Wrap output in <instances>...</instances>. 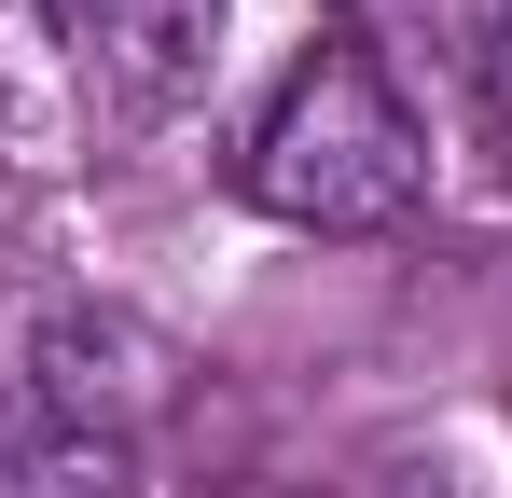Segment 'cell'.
<instances>
[{
	"instance_id": "obj_2",
	"label": "cell",
	"mask_w": 512,
	"mask_h": 498,
	"mask_svg": "<svg viewBox=\"0 0 512 498\" xmlns=\"http://www.w3.org/2000/svg\"><path fill=\"white\" fill-rule=\"evenodd\" d=\"M42 28L70 42V70L111 111H180L222 42V0H42Z\"/></svg>"
},
{
	"instance_id": "obj_1",
	"label": "cell",
	"mask_w": 512,
	"mask_h": 498,
	"mask_svg": "<svg viewBox=\"0 0 512 498\" xmlns=\"http://www.w3.org/2000/svg\"><path fill=\"white\" fill-rule=\"evenodd\" d=\"M236 194L263 222H291V236H388L429 194V139L360 42H319L263 97V125L236 139Z\"/></svg>"
}]
</instances>
